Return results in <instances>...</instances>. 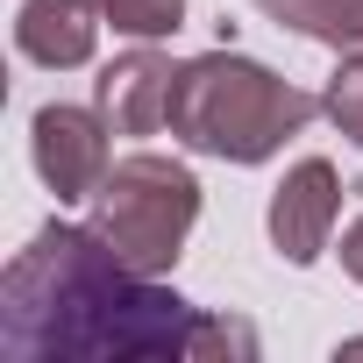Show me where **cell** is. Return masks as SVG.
<instances>
[{
  "instance_id": "obj_1",
  "label": "cell",
  "mask_w": 363,
  "mask_h": 363,
  "mask_svg": "<svg viewBox=\"0 0 363 363\" xmlns=\"http://www.w3.org/2000/svg\"><path fill=\"white\" fill-rule=\"evenodd\" d=\"M200 306L128 271L86 221H50L0 271V356L8 363H157L193 356Z\"/></svg>"
},
{
  "instance_id": "obj_5",
  "label": "cell",
  "mask_w": 363,
  "mask_h": 363,
  "mask_svg": "<svg viewBox=\"0 0 363 363\" xmlns=\"http://www.w3.org/2000/svg\"><path fill=\"white\" fill-rule=\"evenodd\" d=\"M335 221H342V178L328 157H299L278 193H271V250L285 264H320V250L335 242Z\"/></svg>"
},
{
  "instance_id": "obj_3",
  "label": "cell",
  "mask_w": 363,
  "mask_h": 363,
  "mask_svg": "<svg viewBox=\"0 0 363 363\" xmlns=\"http://www.w3.org/2000/svg\"><path fill=\"white\" fill-rule=\"evenodd\" d=\"M193 221H200V178L178 164V157H157V150L121 157L100 178V193H93V228L143 278H164L178 264Z\"/></svg>"
},
{
  "instance_id": "obj_12",
  "label": "cell",
  "mask_w": 363,
  "mask_h": 363,
  "mask_svg": "<svg viewBox=\"0 0 363 363\" xmlns=\"http://www.w3.org/2000/svg\"><path fill=\"white\" fill-rule=\"evenodd\" d=\"M335 356H363V335H356V342H342V349H335Z\"/></svg>"
},
{
  "instance_id": "obj_4",
  "label": "cell",
  "mask_w": 363,
  "mask_h": 363,
  "mask_svg": "<svg viewBox=\"0 0 363 363\" xmlns=\"http://www.w3.org/2000/svg\"><path fill=\"white\" fill-rule=\"evenodd\" d=\"M29 150H36V171H43V186L57 200H93L100 178L114 171L107 164V114L100 107H72V100L36 107Z\"/></svg>"
},
{
  "instance_id": "obj_7",
  "label": "cell",
  "mask_w": 363,
  "mask_h": 363,
  "mask_svg": "<svg viewBox=\"0 0 363 363\" xmlns=\"http://www.w3.org/2000/svg\"><path fill=\"white\" fill-rule=\"evenodd\" d=\"M100 8L93 0H22L15 15V50L43 72H79L93 65V43H100Z\"/></svg>"
},
{
  "instance_id": "obj_9",
  "label": "cell",
  "mask_w": 363,
  "mask_h": 363,
  "mask_svg": "<svg viewBox=\"0 0 363 363\" xmlns=\"http://www.w3.org/2000/svg\"><path fill=\"white\" fill-rule=\"evenodd\" d=\"M93 8L114 36H135V43H164L186 29V0H93Z\"/></svg>"
},
{
  "instance_id": "obj_10",
  "label": "cell",
  "mask_w": 363,
  "mask_h": 363,
  "mask_svg": "<svg viewBox=\"0 0 363 363\" xmlns=\"http://www.w3.org/2000/svg\"><path fill=\"white\" fill-rule=\"evenodd\" d=\"M320 114L363 150V50H342V65H335V79L320 93Z\"/></svg>"
},
{
  "instance_id": "obj_6",
  "label": "cell",
  "mask_w": 363,
  "mask_h": 363,
  "mask_svg": "<svg viewBox=\"0 0 363 363\" xmlns=\"http://www.w3.org/2000/svg\"><path fill=\"white\" fill-rule=\"evenodd\" d=\"M171 86H178V65H171L164 50L135 43L128 57L100 65V79H93V107L107 114L114 135H157V128H171Z\"/></svg>"
},
{
  "instance_id": "obj_11",
  "label": "cell",
  "mask_w": 363,
  "mask_h": 363,
  "mask_svg": "<svg viewBox=\"0 0 363 363\" xmlns=\"http://www.w3.org/2000/svg\"><path fill=\"white\" fill-rule=\"evenodd\" d=\"M342 271H349V278L363 285V214H356V221L342 228Z\"/></svg>"
},
{
  "instance_id": "obj_8",
  "label": "cell",
  "mask_w": 363,
  "mask_h": 363,
  "mask_svg": "<svg viewBox=\"0 0 363 363\" xmlns=\"http://www.w3.org/2000/svg\"><path fill=\"white\" fill-rule=\"evenodd\" d=\"M278 29H299L328 50H363V0H257Z\"/></svg>"
},
{
  "instance_id": "obj_2",
  "label": "cell",
  "mask_w": 363,
  "mask_h": 363,
  "mask_svg": "<svg viewBox=\"0 0 363 363\" xmlns=\"http://www.w3.org/2000/svg\"><path fill=\"white\" fill-rule=\"evenodd\" d=\"M313 114H320L313 93H299L292 79H278L271 65L242 50H207L193 65H178V86H171V135L221 164L278 157Z\"/></svg>"
}]
</instances>
